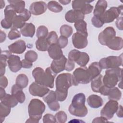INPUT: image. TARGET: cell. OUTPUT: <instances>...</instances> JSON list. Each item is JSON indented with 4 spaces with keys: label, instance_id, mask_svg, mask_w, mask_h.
<instances>
[{
    "label": "cell",
    "instance_id": "cell-62",
    "mask_svg": "<svg viewBox=\"0 0 123 123\" xmlns=\"http://www.w3.org/2000/svg\"><path fill=\"white\" fill-rule=\"evenodd\" d=\"M25 123H39L37 121L35 120V119H32L31 118H29L26 122Z\"/></svg>",
    "mask_w": 123,
    "mask_h": 123
},
{
    "label": "cell",
    "instance_id": "cell-5",
    "mask_svg": "<svg viewBox=\"0 0 123 123\" xmlns=\"http://www.w3.org/2000/svg\"><path fill=\"white\" fill-rule=\"evenodd\" d=\"M55 85L56 90L68 91L69 87L74 86L73 75L69 73L59 74L56 79Z\"/></svg>",
    "mask_w": 123,
    "mask_h": 123
},
{
    "label": "cell",
    "instance_id": "cell-21",
    "mask_svg": "<svg viewBox=\"0 0 123 123\" xmlns=\"http://www.w3.org/2000/svg\"><path fill=\"white\" fill-rule=\"evenodd\" d=\"M12 55L10 51H1L0 61V75H4L5 73V67L7 65V62L9 57Z\"/></svg>",
    "mask_w": 123,
    "mask_h": 123
},
{
    "label": "cell",
    "instance_id": "cell-16",
    "mask_svg": "<svg viewBox=\"0 0 123 123\" xmlns=\"http://www.w3.org/2000/svg\"><path fill=\"white\" fill-rule=\"evenodd\" d=\"M85 15L79 11L71 10L68 11L65 14V19L69 23H75L80 20H84Z\"/></svg>",
    "mask_w": 123,
    "mask_h": 123
},
{
    "label": "cell",
    "instance_id": "cell-56",
    "mask_svg": "<svg viewBox=\"0 0 123 123\" xmlns=\"http://www.w3.org/2000/svg\"><path fill=\"white\" fill-rule=\"evenodd\" d=\"M108 120L104 117L103 116H101L100 117H98L94 119L92 121V123H104V122H108Z\"/></svg>",
    "mask_w": 123,
    "mask_h": 123
},
{
    "label": "cell",
    "instance_id": "cell-13",
    "mask_svg": "<svg viewBox=\"0 0 123 123\" xmlns=\"http://www.w3.org/2000/svg\"><path fill=\"white\" fill-rule=\"evenodd\" d=\"M87 36L88 35L77 32L74 33L72 36V43L74 46L78 49L86 48L88 44Z\"/></svg>",
    "mask_w": 123,
    "mask_h": 123
},
{
    "label": "cell",
    "instance_id": "cell-2",
    "mask_svg": "<svg viewBox=\"0 0 123 123\" xmlns=\"http://www.w3.org/2000/svg\"><path fill=\"white\" fill-rule=\"evenodd\" d=\"M86 96L84 94L79 93L75 95L68 108L69 112L73 115L79 117L86 116L88 110L85 105Z\"/></svg>",
    "mask_w": 123,
    "mask_h": 123
},
{
    "label": "cell",
    "instance_id": "cell-30",
    "mask_svg": "<svg viewBox=\"0 0 123 123\" xmlns=\"http://www.w3.org/2000/svg\"><path fill=\"white\" fill-rule=\"evenodd\" d=\"M12 5L16 13H21L25 10V2L23 0H8Z\"/></svg>",
    "mask_w": 123,
    "mask_h": 123
},
{
    "label": "cell",
    "instance_id": "cell-8",
    "mask_svg": "<svg viewBox=\"0 0 123 123\" xmlns=\"http://www.w3.org/2000/svg\"><path fill=\"white\" fill-rule=\"evenodd\" d=\"M123 5H121L118 7H112L106 11L103 14L100 16L104 23H110L112 22L115 19L119 17V15H122Z\"/></svg>",
    "mask_w": 123,
    "mask_h": 123
},
{
    "label": "cell",
    "instance_id": "cell-55",
    "mask_svg": "<svg viewBox=\"0 0 123 123\" xmlns=\"http://www.w3.org/2000/svg\"><path fill=\"white\" fill-rule=\"evenodd\" d=\"M115 24L117 28L118 29L120 30H123V17L122 16L119 17L117 19Z\"/></svg>",
    "mask_w": 123,
    "mask_h": 123
},
{
    "label": "cell",
    "instance_id": "cell-42",
    "mask_svg": "<svg viewBox=\"0 0 123 123\" xmlns=\"http://www.w3.org/2000/svg\"><path fill=\"white\" fill-rule=\"evenodd\" d=\"M49 31L47 27L44 25L39 26L37 30V37L39 38H45L48 36Z\"/></svg>",
    "mask_w": 123,
    "mask_h": 123
},
{
    "label": "cell",
    "instance_id": "cell-59",
    "mask_svg": "<svg viewBox=\"0 0 123 123\" xmlns=\"http://www.w3.org/2000/svg\"><path fill=\"white\" fill-rule=\"evenodd\" d=\"M6 37V35L5 33L2 30H0V43L3 42L5 41Z\"/></svg>",
    "mask_w": 123,
    "mask_h": 123
},
{
    "label": "cell",
    "instance_id": "cell-37",
    "mask_svg": "<svg viewBox=\"0 0 123 123\" xmlns=\"http://www.w3.org/2000/svg\"><path fill=\"white\" fill-rule=\"evenodd\" d=\"M25 22L26 21L25 20V19L20 14H19L18 15H17L15 17L13 21V25L12 28L16 29H21L24 26V25L26 23H25Z\"/></svg>",
    "mask_w": 123,
    "mask_h": 123
},
{
    "label": "cell",
    "instance_id": "cell-63",
    "mask_svg": "<svg viewBox=\"0 0 123 123\" xmlns=\"http://www.w3.org/2000/svg\"><path fill=\"white\" fill-rule=\"evenodd\" d=\"M0 9H3L5 6V2L4 1L1 0L0 1Z\"/></svg>",
    "mask_w": 123,
    "mask_h": 123
},
{
    "label": "cell",
    "instance_id": "cell-41",
    "mask_svg": "<svg viewBox=\"0 0 123 123\" xmlns=\"http://www.w3.org/2000/svg\"><path fill=\"white\" fill-rule=\"evenodd\" d=\"M58 35L55 31H51L49 33L48 36L46 37V39L49 45H51L57 43L58 40Z\"/></svg>",
    "mask_w": 123,
    "mask_h": 123
},
{
    "label": "cell",
    "instance_id": "cell-19",
    "mask_svg": "<svg viewBox=\"0 0 123 123\" xmlns=\"http://www.w3.org/2000/svg\"><path fill=\"white\" fill-rule=\"evenodd\" d=\"M48 52L49 56L53 60L60 59L63 55L62 49L57 43L50 45Z\"/></svg>",
    "mask_w": 123,
    "mask_h": 123
},
{
    "label": "cell",
    "instance_id": "cell-1",
    "mask_svg": "<svg viewBox=\"0 0 123 123\" xmlns=\"http://www.w3.org/2000/svg\"><path fill=\"white\" fill-rule=\"evenodd\" d=\"M32 75L37 83L48 88L54 87L56 74L52 71L50 67H48L45 71L41 67H36L32 71Z\"/></svg>",
    "mask_w": 123,
    "mask_h": 123
},
{
    "label": "cell",
    "instance_id": "cell-6",
    "mask_svg": "<svg viewBox=\"0 0 123 123\" xmlns=\"http://www.w3.org/2000/svg\"><path fill=\"white\" fill-rule=\"evenodd\" d=\"M101 68L109 69L119 67L123 65V53L120 56H110L102 58L98 62Z\"/></svg>",
    "mask_w": 123,
    "mask_h": 123
},
{
    "label": "cell",
    "instance_id": "cell-49",
    "mask_svg": "<svg viewBox=\"0 0 123 123\" xmlns=\"http://www.w3.org/2000/svg\"><path fill=\"white\" fill-rule=\"evenodd\" d=\"M68 38L65 37L61 36L58 39L57 44L61 49L64 48L68 44Z\"/></svg>",
    "mask_w": 123,
    "mask_h": 123
},
{
    "label": "cell",
    "instance_id": "cell-39",
    "mask_svg": "<svg viewBox=\"0 0 123 123\" xmlns=\"http://www.w3.org/2000/svg\"><path fill=\"white\" fill-rule=\"evenodd\" d=\"M60 32L61 36L68 38L72 35L73 33V28L70 25H63L60 27Z\"/></svg>",
    "mask_w": 123,
    "mask_h": 123
},
{
    "label": "cell",
    "instance_id": "cell-60",
    "mask_svg": "<svg viewBox=\"0 0 123 123\" xmlns=\"http://www.w3.org/2000/svg\"><path fill=\"white\" fill-rule=\"evenodd\" d=\"M6 95V92L4 88L0 87V99L2 98Z\"/></svg>",
    "mask_w": 123,
    "mask_h": 123
},
{
    "label": "cell",
    "instance_id": "cell-32",
    "mask_svg": "<svg viewBox=\"0 0 123 123\" xmlns=\"http://www.w3.org/2000/svg\"><path fill=\"white\" fill-rule=\"evenodd\" d=\"M15 82V84L23 89L27 86L28 84V78L25 74H21L17 76Z\"/></svg>",
    "mask_w": 123,
    "mask_h": 123
},
{
    "label": "cell",
    "instance_id": "cell-15",
    "mask_svg": "<svg viewBox=\"0 0 123 123\" xmlns=\"http://www.w3.org/2000/svg\"><path fill=\"white\" fill-rule=\"evenodd\" d=\"M7 63L10 71L12 72H17L22 68L20 58L17 55L12 54L8 59Z\"/></svg>",
    "mask_w": 123,
    "mask_h": 123
},
{
    "label": "cell",
    "instance_id": "cell-35",
    "mask_svg": "<svg viewBox=\"0 0 123 123\" xmlns=\"http://www.w3.org/2000/svg\"><path fill=\"white\" fill-rule=\"evenodd\" d=\"M89 61V55L85 52H81L79 58L75 61V62L81 67L86 66Z\"/></svg>",
    "mask_w": 123,
    "mask_h": 123
},
{
    "label": "cell",
    "instance_id": "cell-18",
    "mask_svg": "<svg viewBox=\"0 0 123 123\" xmlns=\"http://www.w3.org/2000/svg\"><path fill=\"white\" fill-rule=\"evenodd\" d=\"M9 51L13 53L22 54L26 49L25 42L23 40H19L8 46Z\"/></svg>",
    "mask_w": 123,
    "mask_h": 123
},
{
    "label": "cell",
    "instance_id": "cell-31",
    "mask_svg": "<svg viewBox=\"0 0 123 123\" xmlns=\"http://www.w3.org/2000/svg\"><path fill=\"white\" fill-rule=\"evenodd\" d=\"M107 96L109 99L117 101L120 99L122 93L118 87L114 86L110 88Z\"/></svg>",
    "mask_w": 123,
    "mask_h": 123
},
{
    "label": "cell",
    "instance_id": "cell-9",
    "mask_svg": "<svg viewBox=\"0 0 123 123\" xmlns=\"http://www.w3.org/2000/svg\"><path fill=\"white\" fill-rule=\"evenodd\" d=\"M118 105V102L117 101L110 99L101 110V116H103L107 120L111 119L116 113Z\"/></svg>",
    "mask_w": 123,
    "mask_h": 123
},
{
    "label": "cell",
    "instance_id": "cell-11",
    "mask_svg": "<svg viewBox=\"0 0 123 123\" xmlns=\"http://www.w3.org/2000/svg\"><path fill=\"white\" fill-rule=\"evenodd\" d=\"M115 37H116L115 29L111 26H109L99 33L98 36V40L101 45L106 46Z\"/></svg>",
    "mask_w": 123,
    "mask_h": 123
},
{
    "label": "cell",
    "instance_id": "cell-40",
    "mask_svg": "<svg viewBox=\"0 0 123 123\" xmlns=\"http://www.w3.org/2000/svg\"><path fill=\"white\" fill-rule=\"evenodd\" d=\"M43 99L44 101L47 103V104L57 100L55 92L53 90H49V92L43 97Z\"/></svg>",
    "mask_w": 123,
    "mask_h": 123
},
{
    "label": "cell",
    "instance_id": "cell-48",
    "mask_svg": "<svg viewBox=\"0 0 123 123\" xmlns=\"http://www.w3.org/2000/svg\"><path fill=\"white\" fill-rule=\"evenodd\" d=\"M56 98L58 101H63L67 98L68 95V91H61L55 90V91Z\"/></svg>",
    "mask_w": 123,
    "mask_h": 123
},
{
    "label": "cell",
    "instance_id": "cell-23",
    "mask_svg": "<svg viewBox=\"0 0 123 123\" xmlns=\"http://www.w3.org/2000/svg\"><path fill=\"white\" fill-rule=\"evenodd\" d=\"M108 6L107 2L105 0H99L97 1L93 12L94 15L100 17L106 11Z\"/></svg>",
    "mask_w": 123,
    "mask_h": 123
},
{
    "label": "cell",
    "instance_id": "cell-45",
    "mask_svg": "<svg viewBox=\"0 0 123 123\" xmlns=\"http://www.w3.org/2000/svg\"><path fill=\"white\" fill-rule=\"evenodd\" d=\"M20 37L21 33L19 32V31H18L17 29L16 28H12L8 35V37L10 40L15 39Z\"/></svg>",
    "mask_w": 123,
    "mask_h": 123
},
{
    "label": "cell",
    "instance_id": "cell-64",
    "mask_svg": "<svg viewBox=\"0 0 123 123\" xmlns=\"http://www.w3.org/2000/svg\"><path fill=\"white\" fill-rule=\"evenodd\" d=\"M118 86L119 87H120L121 89H123V87H122V81H120V83H119L118 84Z\"/></svg>",
    "mask_w": 123,
    "mask_h": 123
},
{
    "label": "cell",
    "instance_id": "cell-44",
    "mask_svg": "<svg viewBox=\"0 0 123 123\" xmlns=\"http://www.w3.org/2000/svg\"><path fill=\"white\" fill-rule=\"evenodd\" d=\"M37 53L33 50H28L25 55V59L32 62H35L37 60Z\"/></svg>",
    "mask_w": 123,
    "mask_h": 123
},
{
    "label": "cell",
    "instance_id": "cell-20",
    "mask_svg": "<svg viewBox=\"0 0 123 123\" xmlns=\"http://www.w3.org/2000/svg\"><path fill=\"white\" fill-rule=\"evenodd\" d=\"M87 102L91 108L94 109L98 108L103 104L102 98L100 96L95 94L91 95L88 97Z\"/></svg>",
    "mask_w": 123,
    "mask_h": 123
},
{
    "label": "cell",
    "instance_id": "cell-54",
    "mask_svg": "<svg viewBox=\"0 0 123 123\" xmlns=\"http://www.w3.org/2000/svg\"><path fill=\"white\" fill-rule=\"evenodd\" d=\"M22 62V67L24 68H26V69H29L32 67L33 65V63L32 62H29L26 60L23 59L21 61Z\"/></svg>",
    "mask_w": 123,
    "mask_h": 123
},
{
    "label": "cell",
    "instance_id": "cell-17",
    "mask_svg": "<svg viewBox=\"0 0 123 123\" xmlns=\"http://www.w3.org/2000/svg\"><path fill=\"white\" fill-rule=\"evenodd\" d=\"M67 58L63 55L62 57L58 60H54L52 62L50 65V68L55 74L60 73L65 70V63Z\"/></svg>",
    "mask_w": 123,
    "mask_h": 123
},
{
    "label": "cell",
    "instance_id": "cell-28",
    "mask_svg": "<svg viewBox=\"0 0 123 123\" xmlns=\"http://www.w3.org/2000/svg\"><path fill=\"white\" fill-rule=\"evenodd\" d=\"M102 69L99 66L98 62H94L92 63L87 68V71L91 81L100 74Z\"/></svg>",
    "mask_w": 123,
    "mask_h": 123
},
{
    "label": "cell",
    "instance_id": "cell-50",
    "mask_svg": "<svg viewBox=\"0 0 123 123\" xmlns=\"http://www.w3.org/2000/svg\"><path fill=\"white\" fill-rule=\"evenodd\" d=\"M43 122L44 123H54L56 122L55 116L51 114L47 113L43 116Z\"/></svg>",
    "mask_w": 123,
    "mask_h": 123
},
{
    "label": "cell",
    "instance_id": "cell-34",
    "mask_svg": "<svg viewBox=\"0 0 123 123\" xmlns=\"http://www.w3.org/2000/svg\"><path fill=\"white\" fill-rule=\"evenodd\" d=\"M74 27L77 31L79 32L86 35H88L87 31V24L84 20H80L74 23Z\"/></svg>",
    "mask_w": 123,
    "mask_h": 123
},
{
    "label": "cell",
    "instance_id": "cell-33",
    "mask_svg": "<svg viewBox=\"0 0 123 123\" xmlns=\"http://www.w3.org/2000/svg\"><path fill=\"white\" fill-rule=\"evenodd\" d=\"M36 47L37 49L41 51L48 50L49 45L46 41L45 38H39L36 42Z\"/></svg>",
    "mask_w": 123,
    "mask_h": 123
},
{
    "label": "cell",
    "instance_id": "cell-58",
    "mask_svg": "<svg viewBox=\"0 0 123 123\" xmlns=\"http://www.w3.org/2000/svg\"><path fill=\"white\" fill-rule=\"evenodd\" d=\"M117 116L119 118H122L123 117V107L122 105H118V109L116 112Z\"/></svg>",
    "mask_w": 123,
    "mask_h": 123
},
{
    "label": "cell",
    "instance_id": "cell-29",
    "mask_svg": "<svg viewBox=\"0 0 123 123\" xmlns=\"http://www.w3.org/2000/svg\"><path fill=\"white\" fill-rule=\"evenodd\" d=\"M0 99V102L11 108L14 107L19 102L14 96L9 94H6L4 97Z\"/></svg>",
    "mask_w": 123,
    "mask_h": 123
},
{
    "label": "cell",
    "instance_id": "cell-27",
    "mask_svg": "<svg viewBox=\"0 0 123 123\" xmlns=\"http://www.w3.org/2000/svg\"><path fill=\"white\" fill-rule=\"evenodd\" d=\"M110 49L119 50L123 47V40L121 37H115L106 45Z\"/></svg>",
    "mask_w": 123,
    "mask_h": 123
},
{
    "label": "cell",
    "instance_id": "cell-24",
    "mask_svg": "<svg viewBox=\"0 0 123 123\" xmlns=\"http://www.w3.org/2000/svg\"><path fill=\"white\" fill-rule=\"evenodd\" d=\"M16 15V12L12 5L10 4L6 6L4 9L5 17L4 18L6 21L13 25V21Z\"/></svg>",
    "mask_w": 123,
    "mask_h": 123
},
{
    "label": "cell",
    "instance_id": "cell-36",
    "mask_svg": "<svg viewBox=\"0 0 123 123\" xmlns=\"http://www.w3.org/2000/svg\"><path fill=\"white\" fill-rule=\"evenodd\" d=\"M47 8L53 12H60L63 10L62 6L58 2L54 0L50 1L47 4Z\"/></svg>",
    "mask_w": 123,
    "mask_h": 123
},
{
    "label": "cell",
    "instance_id": "cell-52",
    "mask_svg": "<svg viewBox=\"0 0 123 123\" xmlns=\"http://www.w3.org/2000/svg\"><path fill=\"white\" fill-rule=\"evenodd\" d=\"M48 105L49 109L54 111H58L60 108V106L58 100H56L53 102L48 104Z\"/></svg>",
    "mask_w": 123,
    "mask_h": 123
},
{
    "label": "cell",
    "instance_id": "cell-25",
    "mask_svg": "<svg viewBox=\"0 0 123 123\" xmlns=\"http://www.w3.org/2000/svg\"><path fill=\"white\" fill-rule=\"evenodd\" d=\"M35 31V26L32 23H25L20 29V32L23 36L30 37H32L34 36Z\"/></svg>",
    "mask_w": 123,
    "mask_h": 123
},
{
    "label": "cell",
    "instance_id": "cell-47",
    "mask_svg": "<svg viewBox=\"0 0 123 123\" xmlns=\"http://www.w3.org/2000/svg\"><path fill=\"white\" fill-rule=\"evenodd\" d=\"M92 24L97 28H100L104 24L100 17L94 16L91 19Z\"/></svg>",
    "mask_w": 123,
    "mask_h": 123
},
{
    "label": "cell",
    "instance_id": "cell-7",
    "mask_svg": "<svg viewBox=\"0 0 123 123\" xmlns=\"http://www.w3.org/2000/svg\"><path fill=\"white\" fill-rule=\"evenodd\" d=\"M74 86H77L79 84H86L91 82V79L86 66L76 68L73 74Z\"/></svg>",
    "mask_w": 123,
    "mask_h": 123
},
{
    "label": "cell",
    "instance_id": "cell-38",
    "mask_svg": "<svg viewBox=\"0 0 123 123\" xmlns=\"http://www.w3.org/2000/svg\"><path fill=\"white\" fill-rule=\"evenodd\" d=\"M11 107L0 102V116L1 122L2 123L5 118L7 117L11 112Z\"/></svg>",
    "mask_w": 123,
    "mask_h": 123
},
{
    "label": "cell",
    "instance_id": "cell-53",
    "mask_svg": "<svg viewBox=\"0 0 123 123\" xmlns=\"http://www.w3.org/2000/svg\"><path fill=\"white\" fill-rule=\"evenodd\" d=\"M8 84V79L6 76L2 75L0 77V87L5 88L7 87Z\"/></svg>",
    "mask_w": 123,
    "mask_h": 123
},
{
    "label": "cell",
    "instance_id": "cell-10",
    "mask_svg": "<svg viewBox=\"0 0 123 123\" xmlns=\"http://www.w3.org/2000/svg\"><path fill=\"white\" fill-rule=\"evenodd\" d=\"M93 1L73 0L72 6L73 10L80 11L84 15L90 13L93 9V6L89 3Z\"/></svg>",
    "mask_w": 123,
    "mask_h": 123
},
{
    "label": "cell",
    "instance_id": "cell-57",
    "mask_svg": "<svg viewBox=\"0 0 123 123\" xmlns=\"http://www.w3.org/2000/svg\"><path fill=\"white\" fill-rule=\"evenodd\" d=\"M1 26L5 29H9L12 26V25L9 23L7 21H6L4 19H2L0 23Z\"/></svg>",
    "mask_w": 123,
    "mask_h": 123
},
{
    "label": "cell",
    "instance_id": "cell-46",
    "mask_svg": "<svg viewBox=\"0 0 123 123\" xmlns=\"http://www.w3.org/2000/svg\"><path fill=\"white\" fill-rule=\"evenodd\" d=\"M80 53H81V51L77 49H73L71 50L68 53V59L74 62H75L77 59L79 58Z\"/></svg>",
    "mask_w": 123,
    "mask_h": 123
},
{
    "label": "cell",
    "instance_id": "cell-26",
    "mask_svg": "<svg viewBox=\"0 0 123 123\" xmlns=\"http://www.w3.org/2000/svg\"><path fill=\"white\" fill-rule=\"evenodd\" d=\"M103 76L100 74L91 81V87L92 90L97 93H99L100 90L104 86Z\"/></svg>",
    "mask_w": 123,
    "mask_h": 123
},
{
    "label": "cell",
    "instance_id": "cell-51",
    "mask_svg": "<svg viewBox=\"0 0 123 123\" xmlns=\"http://www.w3.org/2000/svg\"><path fill=\"white\" fill-rule=\"evenodd\" d=\"M74 62L68 59H67L65 66V70L68 72H70L72 71L74 69Z\"/></svg>",
    "mask_w": 123,
    "mask_h": 123
},
{
    "label": "cell",
    "instance_id": "cell-61",
    "mask_svg": "<svg viewBox=\"0 0 123 123\" xmlns=\"http://www.w3.org/2000/svg\"><path fill=\"white\" fill-rule=\"evenodd\" d=\"M59 2H60L61 4H63V5H67L68 4L70 3V2H71V0H59Z\"/></svg>",
    "mask_w": 123,
    "mask_h": 123
},
{
    "label": "cell",
    "instance_id": "cell-14",
    "mask_svg": "<svg viewBox=\"0 0 123 123\" xmlns=\"http://www.w3.org/2000/svg\"><path fill=\"white\" fill-rule=\"evenodd\" d=\"M47 8V5L44 1H36L33 2L30 6L29 11L33 15H39L44 13Z\"/></svg>",
    "mask_w": 123,
    "mask_h": 123
},
{
    "label": "cell",
    "instance_id": "cell-3",
    "mask_svg": "<svg viewBox=\"0 0 123 123\" xmlns=\"http://www.w3.org/2000/svg\"><path fill=\"white\" fill-rule=\"evenodd\" d=\"M122 68L120 67L107 69L103 76V82L109 88L114 87L119 81H122Z\"/></svg>",
    "mask_w": 123,
    "mask_h": 123
},
{
    "label": "cell",
    "instance_id": "cell-12",
    "mask_svg": "<svg viewBox=\"0 0 123 123\" xmlns=\"http://www.w3.org/2000/svg\"><path fill=\"white\" fill-rule=\"evenodd\" d=\"M49 90L48 87L40 85L36 82H33L29 87V92L31 95L39 97H43Z\"/></svg>",
    "mask_w": 123,
    "mask_h": 123
},
{
    "label": "cell",
    "instance_id": "cell-4",
    "mask_svg": "<svg viewBox=\"0 0 123 123\" xmlns=\"http://www.w3.org/2000/svg\"><path fill=\"white\" fill-rule=\"evenodd\" d=\"M44 103L40 99L34 98L31 100L28 106L29 118L35 119L38 122L42 118V114L45 110Z\"/></svg>",
    "mask_w": 123,
    "mask_h": 123
},
{
    "label": "cell",
    "instance_id": "cell-43",
    "mask_svg": "<svg viewBox=\"0 0 123 123\" xmlns=\"http://www.w3.org/2000/svg\"><path fill=\"white\" fill-rule=\"evenodd\" d=\"M55 118L56 123H64L67 120V116L66 113L63 111H59L55 115Z\"/></svg>",
    "mask_w": 123,
    "mask_h": 123
},
{
    "label": "cell",
    "instance_id": "cell-22",
    "mask_svg": "<svg viewBox=\"0 0 123 123\" xmlns=\"http://www.w3.org/2000/svg\"><path fill=\"white\" fill-rule=\"evenodd\" d=\"M11 94L16 98L19 103H23L25 101V96L23 92V88L18 86L16 84L12 86L11 89Z\"/></svg>",
    "mask_w": 123,
    "mask_h": 123
}]
</instances>
